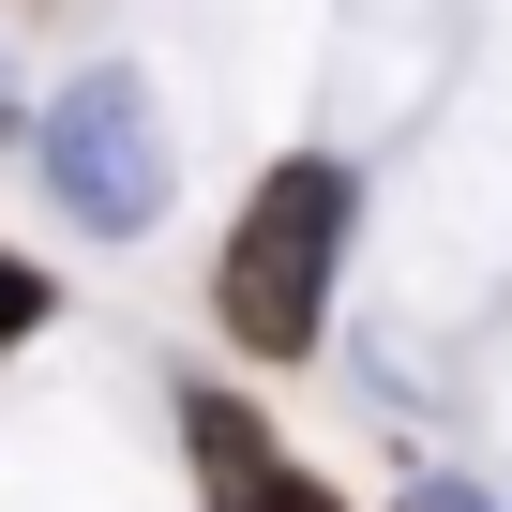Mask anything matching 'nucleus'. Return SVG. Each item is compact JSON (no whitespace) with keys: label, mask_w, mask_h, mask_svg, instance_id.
<instances>
[{"label":"nucleus","mask_w":512,"mask_h":512,"mask_svg":"<svg viewBox=\"0 0 512 512\" xmlns=\"http://www.w3.org/2000/svg\"><path fill=\"white\" fill-rule=\"evenodd\" d=\"M332 256H347V166L302 151V166L256 181V211L226 241V332L256 362H302L317 347V302H332Z\"/></svg>","instance_id":"obj_1"},{"label":"nucleus","mask_w":512,"mask_h":512,"mask_svg":"<svg viewBox=\"0 0 512 512\" xmlns=\"http://www.w3.org/2000/svg\"><path fill=\"white\" fill-rule=\"evenodd\" d=\"M46 196L76 211V226H106V241H136L151 211H166V136H151V91L106 61V76H76L61 106H46Z\"/></svg>","instance_id":"obj_2"},{"label":"nucleus","mask_w":512,"mask_h":512,"mask_svg":"<svg viewBox=\"0 0 512 512\" xmlns=\"http://www.w3.org/2000/svg\"><path fill=\"white\" fill-rule=\"evenodd\" d=\"M211 482H226L211 512H347V497H317V482H302V467H272V452H241V467H211Z\"/></svg>","instance_id":"obj_3"},{"label":"nucleus","mask_w":512,"mask_h":512,"mask_svg":"<svg viewBox=\"0 0 512 512\" xmlns=\"http://www.w3.org/2000/svg\"><path fill=\"white\" fill-rule=\"evenodd\" d=\"M181 437H196L211 467H241V452H256V407H241V392H196V407H181Z\"/></svg>","instance_id":"obj_4"},{"label":"nucleus","mask_w":512,"mask_h":512,"mask_svg":"<svg viewBox=\"0 0 512 512\" xmlns=\"http://www.w3.org/2000/svg\"><path fill=\"white\" fill-rule=\"evenodd\" d=\"M31 317H46V272H0V347H16Z\"/></svg>","instance_id":"obj_5"},{"label":"nucleus","mask_w":512,"mask_h":512,"mask_svg":"<svg viewBox=\"0 0 512 512\" xmlns=\"http://www.w3.org/2000/svg\"><path fill=\"white\" fill-rule=\"evenodd\" d=\"M407 512H497V497H467V482H422V497H407Z\"/></svg>","instance_id":"obj_6"}]
</instances>
